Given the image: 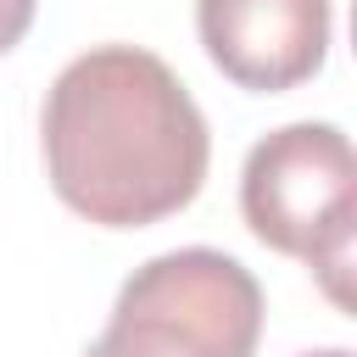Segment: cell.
Masks as SVG:
<instances>
[{"mask_svg":"<svg viewBox=\"0 0 357 357\" xmlns=\"http://www.w3.org/2000/svg\"><path fill=\"white\" fill-rule=\"evenodd\" d=\"M301 357H351L346 346H318V351H301Z\"/></svg>","mask_w":357,"mask_h":357,"instance_id":"6","label":"cell"},{"mask_svg":"<svg viewBox=\"0 0 357 357\" xmlns=\"http://www.w3.org/2000/svg\"><path fill=\"white\" fill-rule=\"evenodd\" d=\"M262 284L229 251L178 245L139 262L84 357H257Z\"/></svg>","mask_w":357,"mask_h":357,"instance_id":"3","label":"cell"},{"mask_svg":"<svg viewBox=\"0 0 357 357\" xmlns=\"http://www.w3.org/2000/svg\"><path fill=\"white\" fill-rule=\"evenodd\" d=\"M245 229L312 268L335 307H351V245H357V162L335 123H284L251 145L240 167Z\"/></svg>","mask_w":357,"mask_h":357,"instance_id":"2","label":"cell"},{"mask_svg":"<svg viewBox=\"0 0 357 357\" xmlns=\"http://www.w3.org/2000/svg\"><path fill=\"white\" fill-rule=\"evenodd\" d=\"M195 33L229 84L284 95L329 56V0H195Z\"/></svg>","mask_w":357,"mask_h":357,"instance_id":"4","label":"cell"},{"mask_svg":"<svg viewBox=\"0 0 357 357\" xmlns=\"http://www.w3.org/2000/svg\"><path fill=\"white\" fill-rule=\"evenodd\" d=\"M33 11H39V0H0V56L22 45V33L33 28Z\"/></svg>","mask_w":357,"mask_h":357,"instance_id":"5","label":"cell"},{"mask_svg":"<svg viewBox=\"0 0 357 357\" xmlns=\"http://www.w3.org/2000/svg\"><path fill=\"white\" fill-rule=\"evenodd\" d=\"M50 190L100 229H145L184 212L212 162V134L178 73L139 45L73 56L39 112Z\"/></svg>","mask_w":357,"mask_h":357,"instance_id":"1","label":"cell"}]
</instances>
